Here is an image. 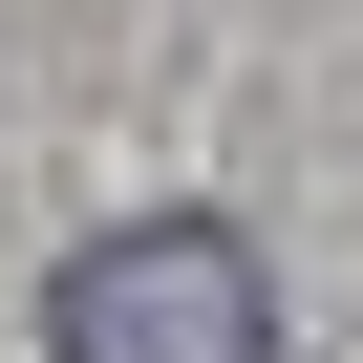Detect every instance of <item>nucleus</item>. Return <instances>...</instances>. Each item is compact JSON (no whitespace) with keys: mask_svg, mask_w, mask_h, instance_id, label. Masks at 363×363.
<instances>
[{"mask_svg":"<svg viewBox=\"0 0 363 363\" xmlns=\"http://www.w3.org/2000/svg\"><path fill=\"white\" fill-rule=\"evenodd\" d=\"M43 342L65 363H278V278L235 214H128L43 278Z\"/></svg>","mask_w":363,"mask_h":363,"instance_id":"nucleus-1","label":"nucleus"}]
</instances>
